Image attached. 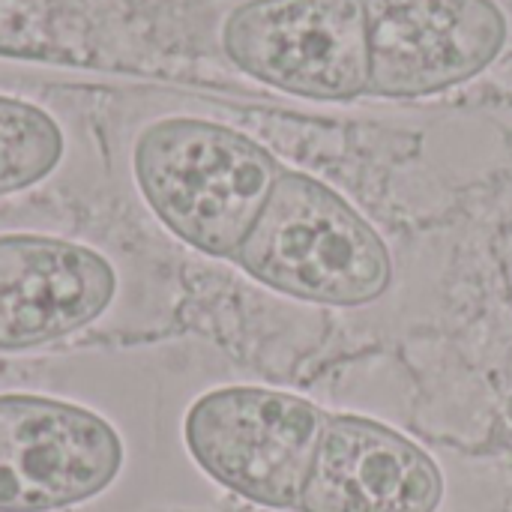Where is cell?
<instances>
[{"instance_id":"6da1fadb","label":"cell","mask_w":512,"mask_h":512,"mask_svg":"<svg viewBox=\"0 0 512 512\" xmlns=\"http://www.w3.org/2000/svg\"><path fill=\"white\" fill-rule=\"evenodd\" d=\"M132 171L144 204L177 240L201 255L234 261L282 165L231 126L168 117L138 135Z\"/></svg>"},{"instance_id":"7a4b0ae2","label":"cell","mask_w":512,"mask_h":512,"mask_svg":"<svg viewBox=\"0 0 512 512\" xmlns=\"http://www.w3.org/2000/svg\"><path fill=\"white\" fill-rule=\"evenodd\" d=\"M234 264L276 294L336 309L369 306L393 285V255L375 225L294 168H282Z\"/></svg>"},{"instance_id":"3957f363","label":"cell","mask_w":512,"mask_h":512,"mask_svg":"<svg viewBox=\"0 0 512 512\" xmlns=\"http://www.w3.org/2000/svg\"><path fill=\"white\" fill-rule=\"evenodd\" d=\"M327 411L270 387H219L192 402L183 441L192 462L231 495L264 510H300Z\"/></svg>"},{"instance_id":"277c9868","label":"cell","mask_w":512,"mask_h":512,"mask_svg":"<svg viewBox=\"0 0 512 512\" xmlns=\"http://www.w3.org/2000/svg\"><path fill=\"white\" fill-rule=\"evenodd\" d=\"M222 51L288 96L354 102L369 93L363 0H246L222 24Z\"/></svg>"},{"instance_id":"5b68a950","label":"cell","mask_w":512,"mask_h":512,"mask_svg":"<svg viewBox=\"0 0 512 512\" xmlns=\"http://www.w3.org/2000/svg\"><path fill=\"white\" fill-rule=\"evenodd\" d=\"M123 438L90 408L0 396V512H60L99 498L123 471Z\"/></svg>"},{"instance_id":"8992f818","label":"cell","mask_w":512,"mask_h":512,"mask_svg":"<svg viewBox=\"0 0 512 512\" xmlns=\"http://www.w3.org/2000/svg\"><path fill=\"white\" fill-rule=\"evenodd\" d=\"M369 96L426 99L483 75L510 39L495 0H363Z\"/></svg>"},{"instance_id":"52a82bcc","label":"cell","mask_w":512,"mask_h":512,"mask_svg":"<svg viewBox=\"0 0 512 512\" xmlns=\"http://www.w3.org/2000/svg\"><path fill=\"white\" fill-rule=\"evenodd\" d=\"M444 492L417 441L372 417L327 414L297 512H438Z\"/></svg>"},{"instance_id":"ba28073f","label":"cell","mask_w":512,"mask_h":512,"mask_svg":"<svg viewBox=\"0 0 512 512\" xmlns=\"http://www.w3.org/2000/svg\"><path fill=\"white\" fill-rule=\"evenodd\" d=\"M117 273L96 249L45 234L0 237V351H27L90 327Z\"/></svg>"},{"instance_id":"9c48e42d","label":"cell","mask_w":512,"mask_h":512,"mask_svg":"<svg viewBox=\"0 0 512 512\" xmlns=\"http://www.w3.org/2000/svg\"><path fill=\"white\" fill-rule=\"evenodd\" d=\"M57 120L33 102L0 96V198L42 183L63 159Z\"/></svg>"}]
</instances>
